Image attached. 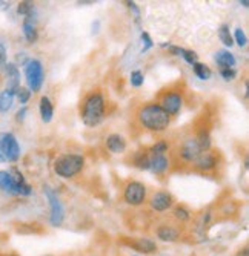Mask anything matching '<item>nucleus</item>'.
Returning <instances> with one entry per match:
<instances>
[{"label": "nucleus", "mask_w": 249, "mask_h": 256, "mask_svg": "<svg viewBox=\"0 0 249 256\" xmlns=\"http://www.w3.org/2000/svg\"><path fill=\"white\" fill-rule=\"evenodd\" d=\"M137 118L145 129L151 132H163L171 123V117L157 103H151L140 108V111L137 112Z\"/></svg>", "instance_id": "obj_1"}, {"label": "nucleus", "mask_w": 249, "mask_h": 256, "mask_svg": "<svg viewBox=\"0 0 249 256\" xmlns=\"http://www.w3.org/2000/svg\"><path fill=\"white\" fill-rule=\"evenodd\" d=\"M105 117V98L100 92H93L83 100L82 120L86 126L94 127Z\"/></svg>", "instance_id": "obj_2"}, {"label": "nucleus", "mask_w": 249, "mask_h": 256, "mask_svg": "<svg viewBox=\"0 0 249 256\" xmlns=\"http://www.w3.org/2000/svg\"><path fill=\"white\" fill-rule=\"evenodd\" d=\"M85 166V158L82 155L68 154L62 155L54 163V172L62 178H73L77 173H80Z\"/></svg>", "instance_id": "obj_3"}, {"label": "nucleus", "mask_w": 249, "mask_h": 256, "mask_svg": "<svg viewBox=\"0 0 249 256\" xmlns=\"http://www.w3.org/2000/svg\"><path fill=\"white\" fill-rule=\"evenodd\" d=\"M25 77L28 81L29 91L39 92L43 85V66L39 60L31 59L25 63Z\"/></svg>", "instance_id": "obj_4"}, {"label": "nucleus", "mask_w": 249, "mask_h": 256, "mask_svg": "<svg viewBox=\"0 0 249 256\" xmlns=\"http://www.w3.org/2000/svg\"><path fill=\"white\" fill-rule=\"evenodd\" d=\"M0 154L5 160L16 163L20 157V146L13 134L3 132L0 134Z\"/></svg>", "instance_id": "obj_5"}, {"label": "nucleus", "mask_w": 249, "mask_h": 256, "mask_svg": "<svg viewBox=\"0 0 249 256\" xmlns=\"http://www.w3.org/2000/svg\"><path fill=\"white\" fill-rule=\"evenodd\" d=\"M123 200L129 206H140L146 200V187L139 181H131L123 190Z\"/></svg>", "instance_id": "obj_6"}, {"label": "nucleus", "mask_w": 249, "mask_h": 256, "mask_svg": "<svg viewBox=\"0 0 249 256\" xmlns=\"http://www.w3.org/2000/svg\"><path fill=\"white\" fill-rule=\"evenodd\" d=\"M160 106L162 109L171 117V115H177L183 106V97L180 92L175 91H168L160 98Z\"/></svg>", "instance_id": "obj_7"}, {"label": "nucleus", "mask_w": 249, "mask_h": 256, "mask_svg": "<svg viewBox=\"0 0 249 256\" xmlns=\"http://www.w3.org/2000/svg\"><path fill=\"white\" fill-rule=\"evenodd\" d=\"M45 195H47L48 201H50V206H51V216H50V221L52 226H60L63 223V218H65V210H63V206L60 203V200L57 198L50 187L45 189Z\"/></svg>", "instance_id": "obj_8"}, {"label": "nucleus", "mask_w": 249, "mask_h": 256, "mask_svg": "<svg viewBox=\"0 0 249 256\" xmlns=\"http://www.w3.org/2000/svg\"><path fill=\"white\" fill-rule=\"evenodd\" d=\"M201 152H203V150L200 149L196 138L186 140L185 144L182 146V149H180V155H182V158L185 161H192V163H194L200 157Z\"/></svg>", "instance_id": "obj_9"}, {"label": "nucleus", "mask_w": 249, "mask_h": 256, "mask_svg": "<svg viewBox=\"0 0 249 256\" xmlns=\"http://www.w3.org/2000/svg\"><path fill=\"white\" fill-rule=\"evenodd\" d=\"M174 200L168 192H155L151 198V207L157 212H165L173 206Z\"/></svg>", "instance_id": "obj_10"}, {"label": "nucleus", "mask_w": 249, "mask_h": 256, "mask_svg": "<svg viewBox=\"0 0 249 256\" xmlns=\"http://www.w3.org/2000/svg\"><path fill=\"white\" fill-rule=\"evenodd\" d=\"M194 166H196V169H199L201 172H209L212 169H216L217 158L214 154H211L209 150H205V152H201L200 157L194 161Z\"/></svg>", "instance_id": "obj_11"}, {"label": "nucleus", "mask_w": 249, "mask_h": 256, "mask_svg": "<svg viewBox=\"0 0 249 256\" xmlns=\"http://www.w3.org/2000/svg\"><path fill=\"white\" fill-rule=\"evenodd\" d=\"M5 72H6V77H8V86H6V91L13 92L16 95L17 89L20 88V72L16 65L13 63H6L5 66Z\"/></svg>", "instance_id": "obj_12"}, {"label": "nucleus", "mask_w": 249, "mask_h": 256, "mask_svg": "<svg viewBox=\"0 0 249 256\" xmlns=\"http://www.w3.org/2000/svg\"><path fill=\"white\" fill-rule=\"evenodd\" d=\"M0 189L9 195H19V186L6 170H0Z\"/></svg>", "instance_id": "obj_13"}, {"label": "nucleus", "mask_w": 249, "mask_h": 256, "mask_svg": "<svg viewBox=\"0 0 249 256\" xmlns=\"http://www.w3.org/2000/svg\"><path fill=\"white\" fill-rule=\"evenodd\" d=\"M106 147L112 154H123L124 149H126V141L119 134H111L106 138Z\"/></svg>", "instance_id": "obj_14"}, {"label": "nucleus", "mask_w": 249, "mask_h": 256, "mask_svg": "<svg viewBox=\"0 0 249 256\" xmlns=\"http://www.w3.org/2000/svg\"><path fill=\"white\" fill-rule=\"evenodd\" d=\"M157 236L160 238L162 241H166V242H174L180 238V232L171 226H162L157 229Z\"/></svg>", "instance_id": "obj_15"}, {"label": "nucleus", "mask_w": 249, "mask_h": 256, "mask_svg": "<svg viewBox=\"0 0 249 256\" xmlns=\"http://www.w3.org/2000/svg\"><path fill=\"white\" fill-rule=\"evenodd\" d=\"M169 167V161L165 155H152L149 158V169L154 173H163Z\"/></svg>", "instance_id": "obj_16"}, {"label": "nucleus", "mask_w": 249, "mask_h": 256, "mask_svg": "<svg viewBox=\"0 0 249 256\" xmlns=\"http://www.w3.org/2000/svg\"><path fill=\"white\" fill-rule=\"evenodd\" d=\"M216 62L220 66V69H234L235 66V57L229 51H219L216 54Z\"/></svg>", "instance_id": "obj_17"}, {"label": "nucleus", "mask_w": 249, "mask_h": 256, "mask_svg": "<svg viewBox=\"0 0 249 256\" xmlns=\"http://www.w3.org/2000/svg\"><path fill=\"white\" fill-rule=\"evenodd\" d=\"M40 115H42V120L45 123H50L52 120L54 106H52V103L50 101L48 97H42L40 98Z\"/></svg>", "instance_id": "obj_18"}, {"label": "nucleus", "mask_w": 249, "mask_h": 256, "mask_svg": "<svg viewBox=\"0 0 249 256\" xmlns=\"http://www.w3.org/2000/svg\"><path fill=\"white\" fill-rule=\"evenodd\" d=\"M24 34L29 43H34L37 40V29H36V25H34L32 20H31V16H28L24 22Z\"/></svg>", "instance_id": "obj_19"}, {"label": "nucleus", "mask_w": 249, "mask_h": 256, "mask_svg": "<svg viewBox=\"0 0 249 256\" xmlns=\"http://www.w3.org/2000/svg\"><path fill=\"white\" fill-rule=\"evenodd\" d=\"M134 247L137 249L139 252H143V253H152L157 250V246H155V242L148 239V238H140L134 242Z\"/></svg>", "instance_id": "obj_20"}, {"label": "nucleus", "mask_w": 249, "mask_h": 256, "mask_svg": "<svg viewBox=\"0 0 249 256\" xmlns=\"http://www.w3.org/2000/svg\"><path fill=\"white\" fill-rule=\"evenodd\" d=\"M13 101H14V94L5 89L0 94V112H8L11 106H13Z\"/></svg>", "instance_id": "obj_21"}, {"label": "nucleus", "mask_w": 249, "mask_h": 256, "mask_svg": "<svg viewBox=\"0 0 249 256\" xmlns=\"http://www.w3.org/2000/svg\"><path fill=\"white\" fill-rule=\"evenodd\" d=\"M192 69H194V74L200 78V80H209L212 75V71L209 69V66L203 65V63H194L192 65Z\"/></svg>", "instance_id": "obj_22"}, {"label": "nucleus", "mask_w": 249, "mask_h": 256, "mask_svg": "<svg viewBox=\"0 0 249 256\" xmlns=\"http://www.w3.org/2000/svg\"><path fill=\"white\" fill-rule=\"evenodd\" d=\"M219 37L220 40L226 45V46H231L234 45V40H232V36H231V32H229V28L226 26V25H222L220 29H219Z\"/></svg>", "instance_id": "obj_23"}, {"label": "nucleus", "mask_w": 249, "mask_h": 256, "mask_svg": "<svg viewBox=\"0 0 249 256\" xmlns=\"http://www.w3.org/2000/svg\"><path fill=\"white\" fill-rule=\"evenodd\" d=\"M16 95H17V98H19V101H20L22 104H25V103H28V100L31 98V91L26 89V88H19L17 92H16Z\"/></svg>", "instance_id": "obj_24"}, {"label": "nucleus", "mask_w": 249, "mask_h": 256, "mask_svg": "<svg viewBox=\"0 0 249 256\" xmlns=\"http://www.w3.org/2000/svg\"><path fill=\"white\" fill-rule=\"evenodd\" d=\"M143 74L140 71H132L131 72V85L134 88H140L143 85Z\"/></svg>", "instance_id": "obj_25"}, {"label": "nucleus", "mask_w": 249, "mask_h": 256, "mask_svg": "<svg viewBox=\"0 0 249 256\" xmlns=\"http://www.w3.org/2000/svg\"><path fill=\"white\" fill-rule=\"evenodd\" d=\"M32 9H34V6H32V3H31V2H22V3L19 5V8H17L19 14H22V16H26V17L32 14Z\"/></svg>", "instance_id": "obj_26"}, {"label": "nucleus", "mask_w": 249, "mask_h": 256, "mask_svg": "<svg viewBox=\"0 0 249 256\" xmlns=\"http://www.w3.org/2000/svg\"><path fill=\"white\" fill-rule=\"evenodd\" d=\"M168 150V143L166 141H158V143H155L152 147H151V152L154 154V155H163L165 152Z\"/></svg>", "instance_id": "obj_27"}, {"label": "nucleus", "mask_w": 249, "mask_h": 256, "mask_svg": "<svg viewBox=\"0 0 249 256\" xmlns=\"http://www.w3.org/2000/svg\"><path fill=\"white\" fill-rule=\"evenodd\" d=\"M182 57L189 63V65H194L197 63V54L194 51H188V49H183L182 51Z\"/></svg>", "instance_id": "obj_28"}, {"label": "nucleus", "mask_w": 249, "mask_h": 256, "mask_svg": "<svg viewBox=\"0 0 249 256\" xmlns=\"http://www.w3.org/2000/svg\"><path fill=\"white\" fill-rule=\"evenodd\" d=\"M174 215H175V218H178L180 221H186V219L191 218L189 212L186 210L185 207H177L175 210H174Z\"/></svg>", "instance_id": "obj_29"}, {"label": "nucleus", "mask_w": 249, "mask_h": 256, "mask_svg": "<svg viewBox=\"0 0 249 256\" xmlns=\"http://www.w3.org/2000/svg\"><path fill=\"white\" fill-rule=\"evenodd\" d=\"M135 166L139 169H149V157L140 155V158L135 160Z\"/></svg>", "instance_id": "obj_30"}, {"label": "nucleus", "mask_w": 249, "mask_h": 256, "mask_svg": "<svg viewBox=\"0 0 249 256\" xmlns=\"http://www.w3.org/2000/svg\"><path fill=\"white\" fill-rule=\"evenodd\" d=\"M220 75L226 80V81H231V80H234L235 78V75H237V71L235 69H220Z\"/></svg>", "instance_id": "obj_31"}, {"label": "nucleus", "mask_w": 249, "mask_h": 256, "mask_svg": "<svg viewBox=\"0 0 249 256\" xmlns=\"http://www.w3.org/2000/svg\"><path fill=\"white\" fill-rule=\"evenodd\" d=\"M235 40H237V43H239V46H246V43H248V39H246V36H245V32L240 29V28H237L235 29Z\"/></svg>", "instance_id": "obj_32"}, {"label": "nucleus", "mask_w": 249, "mask_h": 256, "mask_svg": "<svg viewBox=\"0 0 249 256\" xmlns=\"http://www.w3.org/2000/svg\"><path fill=\"white\" fill-rule=\"evenodd\" d=\"M6 66V48L0 43V69H5Z\"/></svg>", "instance_id": "obj_33"}, {"label": "nucleus", "mask_w": 249, "mask_h": 256, "mask_svg": "<svg viewBox=\"0 0 249 256\" xmlns=\"http://www.w3.org/2000/svg\"><path fill=\"white\" fill-rule=\"evenodd\" d=\"M142 40L145 42V48H143V52H146L148 51L151 46H152V40H151V37L148 36L146 32H142Z\"/></svg>", "instance_id": "obj_34"}, {"label": "nucleus", "mask_w": 249, "mask_h": 256, "mask_svg": "<svg viewBox=\"0 0 249 256\" xmlns=\"http://www.w3.org/2000/svg\"><path fill=\"white\" fill-rule=\"evenodd\" d=\"M26 114H28V109L26 108H22L19 112H17V121H24L25 120V117H26Z\"/></svg>", "instance_id": "obj_35"}, {"label": "nucleus", "mask_w": 249, "mask_h": 256, "mask_svg": "<svg viewBox=\"0 0 249 256\" xmlns=\"http://www.w3.org/2000/svg\"><path fill=\"white\" fill-rule=\"evenodd\" d=\"M128 6H129V9H132L134 11V16H135V19L139 20V17H140V11H139V8L135 6V3L134 2H128Z\"/></svg>", "instance_id": "obj_36"}, {"label": "nucleus", "mask_w": 249, "mask_h": 256, "mask_svg": "<svg viewBox=\"0 0 249 256\" xmlns=\"http://www.w3.org/2000/svg\"><path fill=\"white\" fill-rule=\"evenodd\" d=\"M3 160H5V158H3V155H2V154H0V161H3Z\"/></svg>", "instance_id": "obj_37"}, {"label": "nucleus", "mask_w": 249, "mask_h": 256, "mask_svg": "<svg viewBox=\"0 0 249 256\" xmlns=\"http://www.w3.org/2000/svg\"><path fill=\"white\" fill-rule=\"evenodd\" d=\"M9 256H19V255H9Z\"/></svg>", "instance_id": "obj_38"}, {"label": "nucleus", "mask_w": 249, "mask_h": 256, "mask_svg": "<svg viewBox=\"0 0 249 256\" xmlns=\"http://www.w3.org/2000/svg\"><path fill=\"white\" fill-rule=\"evenodd\" d=\"M47 256H51V255H47Z\"/></svg>", "instance_id": "obj_39"}]
</instances>
